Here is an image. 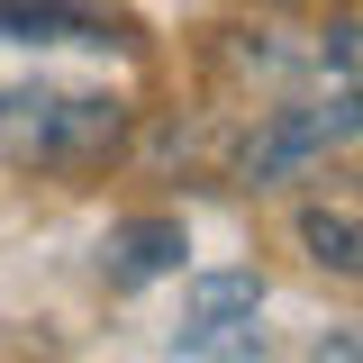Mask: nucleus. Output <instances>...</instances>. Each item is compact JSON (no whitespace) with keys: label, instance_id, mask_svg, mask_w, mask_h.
Instances as JSON below:
<instances>
[{"label":"nucleus","instance_id":"f257e3e1","mask_svg":"<svg viewBox=\"0 0 363 363\" xmlns=\"http://www.w3.org/2000/svg\"><path fill=\"white\" fill-rule=\"evenodd\" d=\"M128 136V109L109 91H0V155L18 164H91Z\"/></svg>","mask_w":363,"mask_h":363},{"label":"nucleus","instance_id":"f03ea898","mask_svg":"<svg viewBox=\"0 0 363 363\" xmlns=\"http://www.w3.org/2000/svg\"><path fill=\"white\" fill-rule=\"evenodd\" d=\"M345 136H363V91H327V100H300V109H272V128L245 145V182H291Z\"/></svg>","mask_w":363,"mask_h":363},{"label":"nucleus","instance_id":"7ed1b4c3","mask_svg":"<svg viewBox=\"0 0 363 363\" xmlns=\"http://www.w3.org/2000/svg\"><path fill=\"white\" fill-rule=\"evenodd\" d=\"M0 45H128V28L82 0H0Z\"/></svg>","mask_w":363,"mask_h":363},{"label":"nucleus","instance_id":"20e7f679","mask_svg":"<svg viewBox=\"0 0 363 363\" xmlns=\"http://www.w3.org/2000/svg\"><path fill=\"white\" fill-rule=\"evenodd\" d=\"M182 255H191L182 218H128V227H109V245H100V264L118 272V281H155V272H182Z\"/></svg>","mask_w":363,"mask_h":363},{"label":"nucleus","instance_id":"39448f33","mask_svg":"<svg viewBox=\"0 0 363 363\" xmlns=\"http://www.w3.org/2000/svg\"><path fill=\"white\" fill-rule=\"evenodd\" d=\"M236 318H264V272H191V291H182V327H173V336L236 327Z\"/></svg>","mask_w":363,"mask_h":363},{"label":"nucleus","instance_id":"423d86ee","mask_svg":"<svg viewBox=\"0 0 363 363\" xmlns=\"http://www.w3.org/2000/svg\"><path fill=\"white\" fill-rule=\"evenodd\" d=\"M300 236H309V255L327 272H363V218H345V209H309Z\"/></svg>","mask_w":363,"mask_h":363},{"label":"nucleus","instance_id":"0eeeda50","mask_svg":"<svg viewBox=\"0 0 363 363\" xmlns=\"http://www.w3.org/2000/svg\"><path fill=\"white\" fill-rule=\"evenodd\" d=\"M173 354H200V363H255L264 354V327L236 318V327H200V336H173Z\"/></svg>","mask_w":363,"mask_h":363},{"label":"nucleus","instance_id":"6e6552de","mask_svg":"<svg viewBox=\"0 0 363 363\" xmlns=\"http://www.w3.org/2000/svg\"><path fill=\"white\" fill-rule=\"evenodd\" d=\"M309 363H363V318H345V327H327Z\"/></svg>","mask_w":363,"mask_h":363}]
</instances>
